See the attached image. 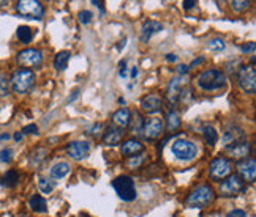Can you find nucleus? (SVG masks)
Wrapping results in <instances>:
<instances>
[{
	"instance_id": "obj_1",
	"label": "nucleus",
	"mask_w": 256,
	"mask_h": 217,
	"mask_svg": "<svg viewBox=\"0 0 256 217\" xmlns=\"http://www.w3.org/2000/svg\"><path fill=\"white\" fill-rule=\"evenodd\" d=\"M196 84H198V88L202 91H215V90H221L226 85V74L220 69H207L198 76L196 79Z\"/></svg>"
},
{
	"instance_id": "obj_2",
	"label": "nucleus",
	"mask_w": 256,
	"mask_h": 217,
	"mask_svg": "<svg viewBox=\"0 0 256 217\" xmlns=\"http://www.w3.org/2000/svg\"><path fill=\"white\" fill-rule=\"evenodd\" d=\"M171 153L174 154V158L177 161L190 162L196 159V156H198V146L192 140H187V138H177L171 145Z\"/></svg>"
},
{
	"instance_id": "obj_3",
	"label": "nucleus",
	"mask_w": 256,
	"mask_h": 217,
	"mask_svg": "<svg viewBox=\"0 0 256 217\" xmlns=\"http://www.w3.org/2000/svg\"><path fill=\"white\" fill-rule=\"evenodd\" d=\"M213 198H215L213 189L207 184H204V186H199L194 190H192L189 197L185 198V203L190 208H204V206L210 205L213 202Z\"/></svg>"
},
{
	"instance_id": "obj_4",
	"label": "nucleus",
	"mask_w": 256,
	"mask_h": 217,
	"mask_svg": "<svg viewBox=\"0 0 256 217\" xmlns=\"http://www.w3.org/2000/svg\"><path fill=\"white\" fill-rule=\"evenodd\" d=\"M33 84H35V73L30 71V69H18V71L13 73L10 79L13 91L18 94L27 93L33 87Z\"/></svg>"
},
{
	"instance_id": "obj_5",
	"label": "nucleus",
	"mask_w": 256,
	"mask_h": 217,
	"mask_svg": "<svg viewBox=\"0 0 256 217\" xmlns=\"http://www.w3.org/2000/svg\"><path fill=\"white\" fill-rule=\"evenodd\" d=\"M113 187L117 192L119 198L124 202H133L136 198V186H134V181L131 176H127V175H121L117 176L113 181Z\"/></svg>"
},
{
	"instance_id": "obj_6",
	"label": "nucleus",
	"mask_w": 256,
	"mask_h": 217,
	"mask_svg": "<svg viewBox=\"0 0 256 217\" xmlns=\"http://www.w3.org/2000/svg\"><path fill=\"white\" fill-rule=\"evenodd\" d=\"M16 11H18L25 19H43L45 16V6L38 0H21L16 3Z\"/></svg>"
},
{
	"instance_id": "obj_7",
	"label": "nucleus",
	"mask_w": 256,
	"mask_h": 217,
	"mask_svg": "<svg viewBox=\"0 0 256 217\" xmlns=\"http://www.w3.org/2000/svg\"><path fill=\"white\" fill-rule=\"evenodd\" d=\"M231 170H233L231 161L225 158V156H218V158H215L210 162L209 176L212 181H221V179H225L226 176L231 175Z\"/></svg>"
},
{
	"instance_id": "obj_8",
	"label": "nucleus",
	"mask_w": 256,
	"mask_h": 217,
	"mask_svg": "<svg viewBox=\"0 0 256 217\" xmlns=\"http://www.w3.org/2000/svg\"><path fill=\"white\" fill-rule=\"evenodd\" d=\"M237 81L245 93L255 94L256 91V69L255 66H241L237 71Z\"/></svg>"
},
{
	"instance_id": "obj_9",
	"label": "nucleus",
	"mask_w": 256,
	"mask_h": 217,
	"mask_svg": "<svg viewBox=\"0 0 256 217\" xmlns=\"http://www.w3.org/2000/svg\"><path fill=\"white\" fill-rule=\"evenodd\" d=\"M245 190V183L239 175H229L220 184V192L225 197H234Z\"/></svg>"
},
{
	"instance_id": "obj_10",
	"label": "nucleus",
	"mask_w": 256,
	"mask_h": 217,
	"mask_svg": "<svg viewBox=\"0 0 256 217\" xmlns=\"http://www.w3.org/2000/svg\"><path fill=\"white\" fill-rule=\"evenodd\" d=\"M163 129H165L163 120L161 118H149L147 121H142L139 134L144 138H147V140H155V138H158L161 134H163Z\"/></svg>"
},
{
	"instance_id": "obj_11",
	"label": "nucleus",
	"mask_w": 256,
	"mask_h": 217,
	"mask_svg": "<svg viewBox=\"0 0 256 217\" xmlns=\"http://www.w3.org/2000/svg\"><path fill=\"white\" fill-rule=\"evenodd\" d=\"M18 63L25 68H38L43 63V52L38 49H24L18 54Z\"/></svg>"
},
{
	"instance_id": "obj_12",
	"label": "nucleus",
	"mask_w": 256,
	"mask_h": 217,
	"mask_svg": "<svg viewBox=\"0 0 256 217\" xmlns=\"http://www.w3.org/2000/svg\"><path fill=\"white\" fill-rule=\"evenodd\" d=\"M90 153V143L85 140H74L66 145V154L74 161H82Z\"/></svg>"
},
{
	"instance_id": "obj_13",
	"label": "nucleus",
	"mask_w": 256,
	"mask_h": 217,
	"mask_svg": "<svg viewBox=\"0 0 256 217\" xmlns=\"http://www.w3.org/2000/svg\"><path fill=\"white\" fill-rule=\"evenodd\" d=\"M250 151H252V143L247 142V140H241V142H237V143H234V145L228 146V148H226V154L229 156V158L236 159V161L249 159Z\"/></svg>"
},
{
	"instance_id": "obj_14",
	"label": "nucleus",
	"mask_w": 256,
	"mask_h": 217,
	"mask_svg": "<svg viewBox=\"0 0 256 217\" xmlns=\"http://www.w3.org/2000/svg\"><path fill=\"white\" fill-rule=\"evenodd\" d=\"M185 85H189L185 81V77H174L173 81L168 84V88H166V98L169 101V104H177L179 102V96H181L182 88Z\"/></svg>"
},
{
	"instance_id": "obj_15",
	"label": "nucleus",
	"mask_w": 256,
	"mask_h": 217,
	"mask_svg": "<svg viewBox=\"0 0 256 217\" xmlns=\"http://www.w3.org/2000/svg\"><path fill=\"white\" fill-rule=\"evenodd\" d=\"M237 172H239V176H242L244 181L247 183H253L256 179V161L255 158L250 159H244L237 164Z\"/></svg>"
},
{
	"instance_id": "obj_16",
	"label": "nucleus",
	"mask_w": 256,
	"mask_h": 217,
	"mask_svg": "<svg viewBox=\"0 0 256 217\" xmlns=\"http://www.w3.org/2000/svg\"><path fill=\"white\" fill-rule=\"evenodd\" d=\"M161 106H163V99H161L158 93H150L141 99V109L144 112H147V114H155V112H160Z\"/></svg>"
},
{
	"instance_id": "obj_17",
	"label": "nucleus",
	"mask_w": 256,
	"mask_h": 217,
	"mask_svg": "<svg viewBox=\"0 0 256 217\" xmlns=\"http://www.w3.org/2000/svg\"><path fill=\"white\" fill-rule=\"evenodd\" d=\"M125 135V131L117 126H109L106 131H105V135H103V143L106 146H116L122 142V138Z\"/></svg>"
},
{
	"instance_id": "obj_18",
	"label": "nucleus",
	"mask_w": 256,
	"mask_h": 217,
	"mask_svg": "<svg viewBox=\"0 0 256 217\" xmlns=\"http://www.w3.org/2000/svg\"><path fill=\"white\" fill-rule=\"evenodd\" d=\"M161 29H163V25H161L160 22L157 21H146L142 24V29H141V41L142 43H147L153 35L161 32Z\"/></svg>"
},
{
	"instance_id": "obj_19",
	"label": "nucleus",
	"mask_w": 256,
	"mask_h": 217,
	"mask_svg": "<svg viewBox=\"0 0 256 217\" xmlns=\"http://www.w3.org/2000/svg\"><path fill=\"white\" fill-rule=\"evenodd\" d=\"M130 121H131V112H130V109L121 107L119 110L114 112V115H113V125L114 126L121 128V129H125L128 125H130Z\"/></svg>"
},
{
	"instance_id": "obj_20",
	"label": "nucleus",
	"mask_w": 256,
	"mask_h": 217,
	"mask_svg": "<svg viewBox=\"0 0 256 217\" xmlns=\"http://www.w3.org/2000/svg\"><path fill=\"white\" fill-rule=\"evenodd\" d=\"M121 151H122L124 156H128V158H131V156L144 151V145L139 140H136V138H130V140H127V142L122 143Z\"/></svg>"
},
{
	"instance_id": "obj_21",
	"label": "nucleus",
	"mask_w": 256,
	"mask_h": 217,
	"mask_svg": "<svg viewBox=\"0 0 256 217\" xmlns=\"http://www.w3.org/2000/svg\"><path fill=\"white\" fill-rule=\"evenodd\" d=\"M244 137H245V132L242 131L241 128H233V129H229V131L225 132V135H223V143H225V146L228 148V146H231V145H234L237 142H241Z\"/></svg>"
},
{
	"instance_id": "obj_22",
	"label": "nucleus",
	"mask_w": 256,
	"mask_h": 217,
	"mask_svg": "<svg viewBox=\"0 0 256 217\" xmlns=\"http://www.w3.org/2000/svg\"><path fill=\"white\" fill-rule=\"evenodd\" d=\"M70 170H71V167L68 162H57L53 166V169H51V178L62 179L70 173Z\"/></svg>"
},
{
	"instance_id": "obj_23",
	"label": "nucleus",
	"mask_w": 256,
	"mask_h": 217,
	"mask_svg": "<svg viewBox=\"0 0 256 217\" xmlns=\"http://www.w3.org/2000/svg\"><path fill=\"white\" fill-rule=\"evenodd\" d=\"M29 206L33 213H46L48 211V203L41 195H32L29 200Z\"/></svg>"
},
{
	"instance_id": "obj_24",
	"label": "nucleus",
	"mask_w": 256,
	"mask_h": 217,
	"mask_svg": "<svg viewBox=\"0 0 256 217\" xmlns=\"http://www.w3.org/2000/svg\"><path fill=\"white\" fill-rule=\"evenodd\" d=\"M165 120H166V129L169 132H176L181 128V117H179L176 110H169Z\"/></svg>"
},
{
	"instance_id": "obj_25",
	"label": "nucleus",
	"mask_w": 256,
	"mask_h": 217,
	"mask_svg": "<svg viewBox=\"0 0 256 217\" xmlns=\"http://www.w3.org/2000/svg\"><path fill=\"white\" fill-rule=\"evenodd\" d=\"M70 57H71V54L68 50L59 52V54L56 55V58H54V68L57 69V71H64V69H66L68 62H70Z\"/></svg>"
},
{
	"instance_id": "obj_26",
	"label": "nucleus",
	"mask_w": 256,
	"mask_h": 217,
	"mask_svg": "<svg viewBox=\"0 0 256 217\" xmlns=\"http://www.w3.org/2000/svg\"><path fill=\"white\" fill-rule=\"evenodd\" d=\"M202 137H204V140H206V143L207 145H215L217 143V140H218V134H217V131L215 129H213L212 126H204L202 128Z\"/></svg>"
},
{
	"instance_id": "obj_27",
	"label": "nucleus",
	"mask_w": 256,
	"mask_h": 217,
	"mask_svg": "<svg viewBox=\"0 0 256 217\" xmlns=\"http://www.w3.org/2000/svg\"><path fill=\"white\" fill-rule=\"evenodd\" d=\"M18 181H19V175H18V172H14V170H8L3 178H2V184L6 186V187H14L16 184H18Z\"/></svg>"
},
{
	"instance_id": "obj_28",
	"label": "nucleus",
	"mask_w": 256,
	"mask_h": 217,
	"mask_svg": "<svg viewBox=\"0 0 256 217\" xmlns=\"http://www.w3.org/2000/svg\"><path fill=\"white\" fill-rule=\"evenodd\" d=\"M18 38L21 43H24V44H29V43L32 41L33 38V32L30 27H27V25H21V27H18Z\"/></svg>"
},
{
	"instance_id": "obj_29",
	"label": "nucleus",
	"mask_w": 256,
	"mask_h": 217,
	"mask_svg": "<svg viewBox=\"0 0 256 217\" xmlns=\"http://www.w3.org/2000/svg\"><path fill=\"white\" fill-rule=\"evenodd\" d=\"M38 187H40V190H41V194H51V192L54 190L56 184H54L51 179L40 178V181H38Z\"/></svg>"
},
{
	"instance_id": "obj_30",
	"label": "nucleus",
	"mask_w": 256,
	"mask_h": 217,
	"mask_svg": "<svg viewBox=\"0 0 256 217\" xmlns=\"http://www.w3.org/2000/svg\"><path fill=\"white\" fill-rule=\"evenodd\" d=\"M144 159H146V158H144V154H134V156H131V158L127 161V166L130 167V169H133V170L139 169L144 164Z\"/></svg>"
},
{
	"instance_id": "obj_31",
	"label": "nucleus",
	"mask_w": 256,
	"mask_h": 217,
	"mask_svg": "<svg viewBox=\"0 0 256 217\" xmlns=\"http://www.w3.org/2000/svg\"><path fill=\"white\" fill-rule=\"evenodd\" d=\"M207 46H209L210 50H215V52H220V50H223L226 47L225 41L221 40V38H212V40H209Z\"/></svg>"
},
{
	"instance_id": "obj_32",
	"label": "nucleus",
	"mask_w": 256,
	"mask_h": 217,
	"mask_svg": "<svg viewBox=\"0 0 256 217\" xmlns=\"http://www.w3.org/2000/svg\"><path fill=\"white\" fill-rule=\"evenodd\" d=\"M231 6L236 13H241V11H245L247 8L250 6V2L249 0H234V2H231Z\"/></svg>"
},
{
	"instance_id": "obj_33",
	"label": "nucleus",
	"mask_w": 256,
	"mask_h": 217,
	"mask_svg": "<svg viewBox=\"0 0 256 217\" xmlns=\"http://www.w3.org/2000/svg\"><path fill=\"white\" fill-rule=\"evenodd\" d=\"M8 93H10V84H8L6 77L0 76V98L8 96Z\"/></svg>"
},
{
	"instance_id": "obj_34",
	"label": "nucleus",
	"mask_w": 256,
	"mask_h": 217,
	"mask_svg": "<svg viewBox=\"0 0 256 217\" xmlns=\"http://www.w3.org/2000/svg\"><path fill=\"white\" fill-rule=\"evenodd\" d=\"M0 161L3 164H10L13 161V150L11 148H3L0 151Z\"/></svg>"
},
{
	"instance_id": "obj_35",
	"label": "nucleus",
	"mask_w": 256,
	"mask_h": 217,
	"mask_svg": "<svg viewBox=\"0 0 256 217\" xmlns=\"http://www.w3.org/2000/svg\"><path fill=\"white\" fill-rule=\"evenodd\" d=\"M79 22L81 24H84V25H87V24H90L92 22V19H93V13L92 11H89V10H84V11H81L79 13Z\"/></svg>"
},
{
	"instance_id": "obj_36",
	"label": "nucleus",
	"mask_w": 256,
	"mask_h": 217,
	"mask_svg": "<svg viewBox=\"0 0 256 217\" xmlns=\"http://www.w3.org/2000/svg\"><path fill=\"white\" fill-rule=\"evenodd\" d=\"M255 49H256V44H255L253 41H252V43H247V44H244V46L241 47V50L244 52V54H253Z\"/></svg>"
},
{
	"instance_id": "obj_37",
	"label": "nucleus",
	"mask_w": 256,
	"mask_h": 217,
	"mask_svg": "<svg viewBox=\"0 0 256 217\" xmlns=\"http://www.w3.org/2000/svg\"><path fill=\"white\" fill-rule=\"evenodd\" d=\"M22 134H38V126L37 125H29L22 129Z\"/></svg>"
},
{
	"instance_id": "obj_38",
	"label": "nucleus",
	"mask_w": 256,
	"mask_h": 217,
	"mask_svg": "<svg viewBox=\"0 0 256 217\" xmlns=\"http://www.w3.org/2000/svg\"><path fill=\"white\" fill-rule=\"evenodd\" d=\"M228 217H247V213L244 210H233L228 213Z\"/></svg>"
},
{
	"instance_id": "obj_39",
	"label": "nucleus",
	"mask_w": 256,
	"mask_h": 217,
	"mask_svg": "<svg viewBox=\"0 0 256 217\" xmlns=\"http://www.w3.org/2000/svg\"><path fill=\"white\" fill-rule=\"evenodd\" d=\"M196 5H198V2H196V0H185V2L182 3L184 10H192V8H194Z\"/></svg>"
},
{
	"instance_id": "obj_40",
	"label": "nucleus",
	"mask_w": 256,
	"mask_h": 217,
	"mask_svg": "<svg viewBox=\"0 0 256 217\" xmlns=\"http://www.w3.org/2000/svg\"><path fill=\"white\" fill-rule=\"evenodd\" d=\"M176 71H177L179 74H181L182 77H185L187 74H189V66H187V65H179V66L176 68Z\"/></svg>"
},
{
	"instance_id": "obj_41",
	"label": "nucleus",
	"mask_w": 256,
	"mask_h": 217,
	"mask_svg": "<svg viewBox=\"0 0 256 217\" xmlns=\"http://www.w3.org/2000/svg\"><path fill=\"white\" fill-rule=\"evenodd\" d=\"M100 129H103V125H101V123H97V125H93V126L90 128L89 134H93V135H95V134H98V132H100Z\"/></svg>"
},
{
	"instance_id": "obj_42",
	"label": "nucleus",
	"mask_w": 256,
	"mask_h": 217,
	"mask_svg": "<svg viewBox=\"0 0 256 217\" xmlns=\"http://www.w3.org/2000/svg\"><path fill=\"white\" fill-rule=\"evenodd\" d=\"M119 68H121V76L125 79V77L128 76V74H127V62H125V60H122V62L119 63Z\"/></svg>"
},
{
	"instance_id": "obj_43",
	"label": "nucleus",
	"mask_w": 256,
	"mask_h": 217,
	"mask_svg": "<svg viewBox=\"0 0 256 217\" xmlns=\"http://www.w3.org/2000/svg\"><path fill=\"white\" fill-rule=\"evenodd\" d=\"M204 60H206V58H204V57L193 60V62H192V65H190V68H194L196 65H201V63H204ZM190 68H189V69H190Z\"/></svg>"
},
{
	"instance_id": "obj_44",
	"label": "nucleus",
	"mask_w": 256,
	"mask_h": 217,
	"mask_svg": "<svg viewBox=\"0 0 256 217\" xmlns=\"http://www.w3.org/2000/svg\"><path fill=\"white\" fill-rule=\"evenodd\" d=\"M92 3H93V5H95V6H98L101 13H105V6H103L105 3H103V2H97V0H93V2H92Z\"/></svg>"
},
{
	"instance_id": "obj_45",
	"label": "nucleus",
	"mask_w": 256,
	"mask_h": 217,
	"mask_svg": "<svg viewBox=\"0 0 256 217\" xmlns=\"http://www.w3.org/2000/svg\"><path fill=\"white\" fill-rule=\"evenodd\" d=\"M166 60H168V62H177V55L176 54H166Z\"/></svg>"
},
{
	"instance_id": "obj_46",
	"label": "nucleus",
	"mask_w": 256,
	"mask_h": 217,
	"mask_svg": "<svg viewBox=\"0 0 256 217\" xmlns=\"http://www.w3.org/2000/svg\"><path fill=\"white\" fill-rule=\"evenodd\" d=\"M125 43H127V38H124L122 41H119V44H117V50H122L125 47Z\"/></svg>"
},
{
	"instance_id": "obj_47",
	"label": "nucleus",
	"mask_w": 256,
	"mask_h": 217,
	"mask_svg": "<svg viewBox=\"0 0 256 217\" xmlns=\"http://www.w3.org/2000/svg\"><path fill=\"white\" fill-rule=\"evenodd\" d=\"M22 137H24V134H22V132H16V134H14V140H16V142H21V140H22Z\"/></svg>"
},
{
	"instance_id": "obj_48",
	"label": "nucleus",
	"mask_w": 256,
	"mask_h": 217,
	"mask_svg": "<svg viewBox=\"0 0 256 217\" xmlns=\"http://www.w3.org/2000/svg\"><path fill=\"white\" fill-rule=\"evenodd\" d=\"M136 76H138V68L133 66V69H131V79H133V81L136 79Z\"/></svg>"
},
{
	"instance_id": "obj_49",
	"label": "nucleus",
	"mask_w": 256,
	"mask_h": 217,
	"mask_svg": "<svg viewBox=\"0 0 256 217\" xmlns=\"http://www.w3.org/2000/svg\"><path fill=\"white\" fill-rule=\"evenodd\" d=\"M10 138V134H0V142H6Z\"/></svg>"
},
{
	"instance_id": "obj_50",
	"label": "nucleus",
	"mask_w": 256,
	"mask_h": 217,
	"mask_svg": "<svg viewBox=\"0 0 256 217\" xmlns=\"http://www.w3.org/2000/svg\"><path fill=\"white\" fill-rule=\"evenodd\" d=\"M79 96V91H74V94L73 96H70V99H68V102H73V101H76V98Z\"/></svg>"
},
{
	"instance_id": "obj_51",
	"label": "nucleus",
	"mask_w": 256,
	"mask_h": 217,
	"mask_svg": "<svg viewBox=\"0 0 256 217\" xmlns=\"http://www.w3.org/2000/svg\"><path fill=\"white\" fill-rule=\"evenodd\" d=\"M6 5V2H0V6H5Z\"/></svg>"
},
{
	"instance_id": "obj_52",
	"label": "nucleus",
	"mask_w": 256,
	"mask_h": 217,
	"mask_svg": "<svg viewBox=\"0 0 256 217\" xmlns=\"http://www.w3.org/2000/svg\"><path fill=\"white\" fill-rule=\"evenodd\" d=\"M19 217H27V216H19Z\"/></svg>"
}]
</instances>
